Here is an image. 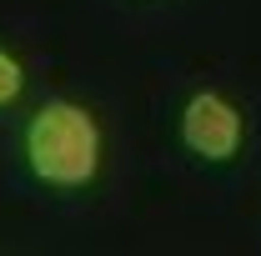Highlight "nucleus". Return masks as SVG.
<instances>
[{"instance_id": "obj_1", "label": "nucleus", "mask_w": 261, "mask_h": 256, "mask_svg": "<svg viewBox=\"0 0 261 256\" xmlns=\"http://www.w3.org/2000/svg\"><path fill=\"white\" fill-rule=\"evenodd\" d=\"M106 161V131L81 100H45L25 121V166L40 186L81 191L100 176Z\"/></svg>"}, {"instance_id": "obj_2", "label": "nucleus", "mask_w": 261, "mask_h": 256, "mask_svg": "<svg viewBox=\"0 0 261 256\" xmlns=\"http://www.w3.org/2000/svg\"><path fill=\"white\" fill-rule=\"evenodd\" d=\"M241 111L221 91H196L181 106V146L201 161H231L241 151Z\"/></svg>"}, {"instance_id": "obj_3", "label": "nucleus", "mask_w": 261, "mask_h": 256, "mask_svg": "<svg viewBox=\"0 0 261 256\" xmlns=\"http://www.w3.org/2000/svg\"><path fill=\"white\" fill-rule=\"evenodd\" d=\"M25 91V65L15 61L10 50H0V106H15Z\"/></svg>"}]
</instances>
